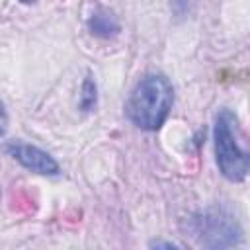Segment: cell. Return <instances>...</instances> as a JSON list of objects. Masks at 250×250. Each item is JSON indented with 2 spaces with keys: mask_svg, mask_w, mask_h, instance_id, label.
Returning a JSON list of instances; mask_svg holds the SVG:
<instances>
[{
  "mask_svg": "<svg viewBox=\"0 0 250 250\" xmlns=\"http://www.w3.org/2000/svg\"><path fill=\"white\" fill-rule=\"evenodd\" d=\"M172 102L174 92L170 82L160 74H148L131 92L125 113L139 129L156 131L168 117Z\"/></svg>",
  "mask_w": 250,
  "mask_h": 250,
  "instance_id": "obj_1",
  "label": "cell"
},
{
  "mask_svg": "<svg viewBox=\"0 0 250 250\" xmlns=\"http://www.w3.org/2000/svg\"><path fill=\"white\" fill-rule=\"evenodd\" d=\"M236 117L230 111H221L215 125V152L221 172L234 182H240L248 174V152L238 146L236 141Z\"/></svg>",
  "mask_w": 250,
  "mask_h": 250,
  "instance_id": "obj_2",
  "label": "cell"
},
{
  "mask_svg": "<svg viewBox=\"0 0 250 250\" xmlns=\"http://www.w3.org/2000/svg\"><path fill=\"white\" fill-rule=\"evenodd\" d=\"M10 152L14 154V158H18L25 168L39 172V174H57L59 166L57 162L43 150L35 148V146H27V145H14L10 146Z\"/></svg>",
  "mask_w": 250,
  "mask_h": 250,
  "instance_id": "obj_3",
  "label": "cell"
},
{
  "mask_svg": "<svg viewBox=\"0 0 250 250\" xmlns=\"http://www.w3.org/2000/svg\"><path fill=\"white\" fill-rule=\"evenodd\" d=\"M6 123H8V117H6L4 105L0 104V137H2V135H4V131H6Z\"/></svg>",
  "mask_w": 250,
  "mask_h": 250,
  "instance_id": "obj_4",
  "label": "cell"
},
{
  "mask_svg": "<svg viewBox=\"0 0 250 250\" xmlns=\"http://www.w3.org/2000/svg\"><path fill=\"white\" fill-rule=\"evenodd\" d=\"M21 2H27V4H29V2H33V0H21Z\"/></svg>",
  "mask_w": 250,
  "mask_h": 250,
  "instance_id": "obj_5",
  "label": "cell"
}]
</instances>
